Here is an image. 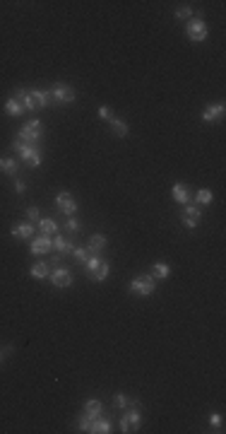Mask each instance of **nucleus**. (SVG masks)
I'll return each instance as SVG.
<instances>
[{
  "mask_svg": "<svg viewBox=\"0 0 226 434\" xmlns=\"http://www.w3.org/2000/svg\"><path fill=\"white\" fill-rule=\"evenodd\" d=\"M152 275H154V280H166V277L171 275V266L169 263H154Z\"/></svg>",
  "mask_w": 226,
  "mask_h": 434,
  "instance_id": "nucleus-26",
  "label": "nucleus"
},
{
  "mask_svg": "<svg viewBox=\"0 0 226 434\" xmlns=\"http://www.w3.org/2000/svg\"><path fill=\"white\" fill-rule=\"evenodd\" d=\"M91 256H94V253H89V249H82V246H75L73 249V258L77 261V263H87Z\"/></svg>",
  "mask_w": 226,
  "mask_h": 434,
  "instance_id": "nucleus-27",
  "label": "nucleus"
},
{
  "mask_svg": "<svg viewBox=\"0 0 226 434\" xmlns=\"http://www.w3.org/2000/svg\"><path fill=\"white\" fill-rule=\"evenodd\" d=\"M15 99H17L22 106H24V111H34V109H46L48 106V102H51V97H48V92H41V90H15V94H12Z\"/></svg>",
  "mask_w": 226,
  "mask_h": 434,
  "instance_id": "nucleus-1",
  "label": "nucleus"
},
{
  "mask_svg": "<svg viewBox=\"0 0 226 434\" xmlns=\"http://www.w3.org/2000/svg\"><path fill=\"white\" fill-rule=\"evenodd\" d=\"M3 357H5V352H3V350H0V362H3Z\"/></svg>",
  "mask_w": 226,
  "mask_h": 434,
  "instance_id": "nucleus-35",
  "label": "nucleus"
},
{
  "mask_svg": "<svg viewBox=\"0 0 226 434\" xmlns=\"http://www.w3.org/2000/svg\"><path fill=\"white\" fill-rule=\"evenodd\" d=\"M171 198H173V203H178V205H188L190 203V198H192V193H190V188L185 184H173V188H171Z\"/></svg>",
  "mask_w": 226,
  "mask_h": 434,
  "instance_id": "nucleus-13",
  "label": "nucleus"
},
{
  "mask_svg": "<svg viewBox=\"0 0 226 434\" xmlns=\"http://www.w3.org/2000/svg\"><path fill=\"white\" fill-rule=\"evenodd\" d=\"M48 273H51V270H48V266H46L44 261L34 263V266H31V270H29V275L34 277V280H46V277H48Z\"/></svg>",
  "mask_w": 226,
  "mask_h": 434,
  "instance_id": "nucleus-23",
  "label": "nucleus"
},
{
  "mask_svg": "<svg viewBox=\"0 0 226 434\" xmlns=\"http://www.w3.org/2000/svg\"><path fill=\"white\" fill-rule=\"evenodd\" d=\"M15 191H17L19 195L27 193V184H24V181H15Z\"/></svg>",
  "mask_w": 226,
  "mask_h": 434,
  "instance_id": "nucleus-34",
  "label": "nucleus"
},
{
  "mask_svg": "<svg viewBox=\"0 0 226 434\" xmlns=\"http://www.w3.org/2000/svg\"><path fill=\"white\" fill-rule=\"evenodd\" d=\"M221 425H224V417L219 415V413H212V415H209V427H214V429H221Z\"/></svg>",
  "mask_w": 226,
  "mask_h": 434,
  "instance_id": "nucleus-30",
  "label": "nucleus"
},
{
  "mask_svg": "<svg viewBox=\"0 0 226 434\" xmlns=\"http://www.w3.org/2000/svg\"><path fill=\"white\" fill-rule=\"evenodd\" d=\"M48 280H51L55 287H70L73 285V275H70V270L63 268V266H55V268L48 273Z\"/></svg>",
  "mask_w": 226,
  "mask_h": 434,
  "instance_id": "nucleus-10",
  "label": "nucleus"
},
{
  "mask_svg": "<svg viewBox=\"0 0 226 434\" xmlns=\"http://www.w3.org/2000/svg\"><path fill=\"white\" fill-rule=\"evenodd\" d=\"M41 135H44V123H41L39 119L27 121V123L22 126V130L17 133V138L29 142V145H37L39 140H41Z\"/></svg>",
  "mask_w": 226,
  "mask_h": 434,
  "instance_id": "nucleus-2",
  "label": "nucleus"
},
{
  "mask_svg": "<svg viewBox=\"0 0 226 434\" xmlns=\"http://www.w3.org/2000/svg\"><path fill=\"white\" fill-rule=\"evenodd\" d=\"M183 224L188 227V229H192V227H198L200 220H202V210H200V205H185V210H183Z\"/></svg>",
  "mask_w": 226,
  "mask_h": 434,
  "instance_id": "nucleus-12",
  "label": "nucleus"
},
{
  "mask_svg": "<svg viewBox=\"0 0 226 434\" xmlns=\"http://www.w3.org/2000/svg\"><path fill=\"white\" fill-rule=\"evenodd\" d=\"M39 229H41V234H46V237H53V234H58V224H55L53 220H48V217H41V220H39Z\"/></svg>",
  "mask_w": 226,
  "mask_h": 434,
  "instance_id": "nucleus-24",
  "label": "nucleus"
},
{
  "mask_svg": "<svg viewBox=\"0 0 226 434\" xmlns=\"http://www.w3.org/2000/svg\"><path fill=\"white\" fill-rule=\"evenodd\" d=\"M154 290H156V280L152 275H137L130 282V292L137 297H149V295H154Z\"/></svg>",
  "mask_w": 226,
  "mask_h": 434,
  "instance_id": "nucleus-5",
  "label": "nucleus"
},
{
  "mask_svg": "<svg viewBox=\"0 0 226 434\" xmlns=\"http://www.w3.org/2000/svg\"><path fill=\"white\" fill-rule=\"evenodd\" d=\"M176 17L190 19V17H192V10H190V8H178V10H176Z\"/></svg>",
  "mask_w": 226,
  "mask_h": 434,
  "instance_id": "nucleus-33",
  "label": "nucleus"
},
{
  "mask_svg": "<svg viewBox=\"0 0 226 434\" xmlns=\"http://www.w3.org/2000/svg\"><path fill=\"white\" fill-rule=\"evenodd\" d=\"M48 97H51L53 102H58V104H73L75 97H77V92H75V87H70V84L58 82V84H53V90L48 92Z\"/></svg>",
  "mask_w": 226,
  "mask_h": 434,
  "instance_id": "nucleus-7",
  "label": "nucleus"
},
{
  "mask_svg": "<svg viewBox=\"0 0 226 434\" xmlns=\"http://www.w3.org/2000/svg\"><path fill=\"white\" fill-rule=\"evenodd\" d=\"M101 413H104V406H101V400L91 398V400H87V403H84V417H89V420H96V417H101Z\"/></svg>",
  "mask_w": 226,
  "mask_h": 434,
  "instance_id": "nucleus-15",
  "label": "nucleus"
},
{
  "mask_svg": "<svg viewBox=\"0 0 226 434\" xmlns=\"http://www.w3.org/2000/svg\"><path fill=\"white\" fill-rule=\"evenodd\" d=\"M96 113H99V119H104V121H111V119H113V113H111L109 106H99V111H96Z\"/></svg>",
  "mask_w": 226,
  "mask_h": 434,
  "instance_id": "nucleus-32",
  "label": "nucleus"
},
{
  "mask_svg": "<svg viewBox=\"0 0 226 434\" xmlns=\"http://www.w3.org/2000/svg\"><path fill=\"white\" fill-rule=\"evenodd\" d=\"M104 246H106V237H104V234H91V237H89V244H87L89 253H94V256H96V253H99Z\"/></svg>",
  "mask_w": 226,
  "mask_h": 434,
  "instance_id": "nucleus-19",
  "label": "nucleus"
},
{
  "mask_svg": "<svg viewBox=\"0 0 226 434\" xmlns=\"http://www.w3.org/2000/svg\"><path fill=\"white\" fill-rule=\"evenodd\" d=\"M109 126H111V130L116 133L118 138H125L127 135V123L123 119H118V116H113V119L109 121Z\"/></svg>",
  "mask_w": 226,
  "mask_h": 434,
  "instance_id": "nucleus-22",
  "label": "nucleus"
},
{
  "mask_svg": "<svg viewBox=\"0 0 226 434\" xmlns=\"http://www.w3.org/2000/svg\"><path fill=\"white\" fill-rule=\"evenodd\" d=\"M224 116H226V106L221 102L209 104L207 109L202 111V121L205 123H219V121H224Z\"/></svg>",
  "mask_w": 226,
  "mask_h": 434,
  "instance_id": "nucleus-11",
  "label": "nucleus"
},
{
  "mask_svg": "<svg viewBox=\"0 0 226 434\" xmlns=\"http://www.w3.org/2000/svg\"><path fill=\"white\" fill-rule=\"evenodd\" d=\"M185 37H188L192 44L205 41V39H207V24H205L200 17H190L188 22H185Z\"/></svg>",
  "mask_w": 226,
  "mask_h": 434,
  "instance_id": "nucleus-4",
  "label": "nucleus"
},
{
  "mask_svg": "<svg viewBox=\"0 0 226 434\" xmlns=\"http://www.w3.org/2000/svg\"><path fill=\"white\" fill-rule=\"evenodd\" d=\"M0 171L15 179V176H17V159H12V157H0Z\"/></svg>",
  "mask_w": 226,
  "mask_h": 434,
  "instance_id": "nucleus-18",
  "label": "nucleus"
},
{
  "mask_svg": "<svg viewBox=\"0 0 226 434\" xmlns=\"http://www.w3.org/2000/svg\"><path fill=\"white\" fill-rule=\"evenodd\" d=\"M113 406L120 408V410H137V408H140V403H137L135 398H127L125 393H116V398H113Z\"/></svg>",
  "mask_w": 226,
  "mask_h": 434,
  "instance_id": "nucleus-16",
  "label": "nucleus"
},
{
  "mask_svg": "<svg viewBox=\"0 0 226 434\" xmlns=\"http://www.w3.org/2000/svg\"><path fill=\"white\" fill-rule=\"evenodd\" d=\"M140 425H142V417H140V413L137 410H125L123 413V417H120V422H118V427H120V432H137L140 429Z\"/></svg>",
  "mask_w": 226,
  "mask_h": 434,
  "instance_id": "nucleus-9",
  "label": "nucleus"
},
{
  "mask_svg": "<svg viewBox=\"0 0 226 434\" xmlns=\"http://www.w3.org/2000/svg\"><path fill=\"white\" fill-rule=\"evenodd\" d=\"M55 205H58V210L65 215V217H73V215H77V198H75L70 191H60V193L55 195Z\"/></svg>",
  "mask_w": 226,
  "mask_h": 434,
  "instance_id": "nucleus-6",
  "label": "nucleus"
},
{
  "mask_svg": "<svg viewBox=\"0 0 226 434\" xmlns=\"http://www.w3.org/2000/svg\"><path fill=\"white\" fill-rule=\"evenodd\" d=\"M27 217H29V222H39L41 220V210H39L37 205H31V208H27Z\"/></svg>",
  "mask_w": 226,
  "mask_h": 434,
  "instance_id": "nucleus-31",
  "label": "nucleus"
},
{
  "mask_svg": "<svg viewBox=\"0 0 226 434\" xmlns=\"http://www.w3.org/2000/svg\"><path fill=\"white\" fill-rule=\"evenodd\" d=\"M12 237H15V239H29V237H34V227L27 224V222H24V224H15V227H12Z\"/></svg>",
  "mask_w": 226,
  "mask_h": 434,
  "instance_id": "nucleus-20",
  "label": "nucleus"
},
{
  "mask_svg": "<svg viewBox=\"0 0 226 434\" xmlns=\"http://www.w3.org/2000/svg\"><path fill=\"white\" fill-rule=\"evenodd\" d=\"M80 229H82L80 220H75V217H68V220H65V232H70V234H75V232H80Z\"/></svg>",
  "mask_w": 226,
  "mask_h": 434,
  "instance_id": "nucleus-29",
  "label": "nucleus"
},
{
  "mask_svg": "<svg viewBox=\"0 0 226 434\" xmlns=\"http://www.w3.org/2000/svg\"><path fill=\"white\" fill-rule=\"evenodd\" d=\"M5 113H8V116H22V113H24V106H22L15 97H10L8 102H5Z\"/></svg>",
  "mask_w": 226,
  "mask_h": 434,
  "instance_id": "nucleus-25",
  "label": "nucleus"
},
{
  "mask_svg": "<svg viewBox=\"0 0 226 434\" xmlns=\"http://www.w3.org/2000/svg\"><path fill=\"white\" fill-rule=\"evenodd\" d=\"M212 200H214V195H212V191H207V188L198 191V195H195V203L198 205H212Z\"/></svg>",
  "mask_w": 226,
  "mask_h": 434,
  "instance_id": "nucleus-28",
  "label": "nucleus"
},
{
  "mask_svg": "<svg viewBox=\"0 0 226 434\" xmlns=\"http://www.w3.org/2000/svg\"><path fill=\"white\" fill-rule=\"evenodd\" d=\"M111 429H113V425H111V420H106V417H96V420H91V425H89L91 434H109Z\"/></svg>",
  "mask_w": 226,
  "mask_h": 434,
  "instance_id": "nucleus-17",
  "label": "nucleus"
},
{
  "mask_svg": "<svg viewBox=\"0 0 226 434\" xmlns=\"http://www.w3.org/2000/svg\"><path fill=\"white\" fill-rule=\"evenodd\" d=\"M84 266H87V275H89L91 282H104V280L109 277V270H111L109 263H106V261H101L99 256H91Z\"/></svg>",
  "mask_w": 226,
  "mask_h": 434,
  "instance_id": "nucleus-3",
  "label": "nucleus"
},
{
  "mask_svg": "<svg viewBox=\"0 0 226 434\" xmlns=\"http://www.w3.org/2000/svg\"><path fill=\"white\" fill-rule=\"evenodd\" d=\"M51 249H53V241H51V237H46V234H41V237H37V239L31 241V253L34 256H44Z\"/></svg>",
  "mask_w": 226,
  "mask_h": 434,
  "instance_id": "nucleus-14",
  "label": "nucleus"
},
{
  "mask_svg": "<svg viewBox=\"0 0 226 434\" xmlns=\"http://www.w3.org/2000/svg\"><path fill=\"white\" fill-rule=\"evenodd\" d=\"M19 159H22L29 169H37V166H41V162H44V155H41L39 145H24V148L19 150Z\"/></svg>",
  "mask_w": 226,
  "mask_h": 434,
  "instance_id": "nucleus-8",
  "label": "nucleus"
},
{
  "mask_svg": "<svg viewBox=\"0 0 226 434\" xmlns=\"http://www.w3.org/2000/svg\"><path fill=\"white\" fill-rule=\"evenodd\" d=\"M53 249L63 256V253H73V241L68 239V237H55V241H53Z\"/></svg>",
  "mask_w": 226,
  "mask_h": 434,
  "instance_id": "nucleus-21",
  "label": "nucleus"
}]
</instances>
